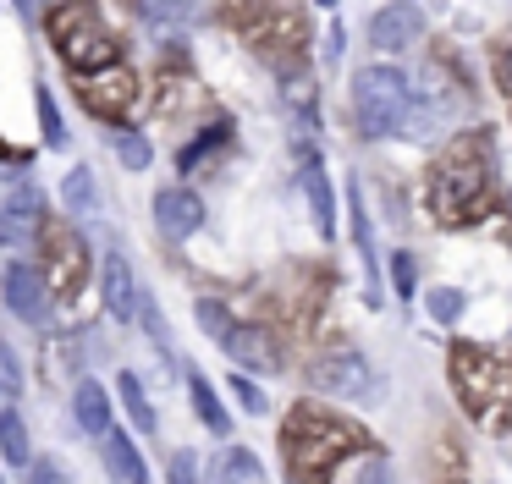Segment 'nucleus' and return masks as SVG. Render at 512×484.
<instances>
[{"label": "nucleus", "mask_w": 512, "mask_h": 484, "mask_svg": "<svg viewBox=\"0 0 512 484\" xmlns=\"http://www.w3.org/2000/svg\"><path fill=\"white\" fill-rule=\"evenodd\" d=\"M430 209L441 226H468L490 209V143L485 132H463L430 171Z\"/></svg>", "instance_id": "obj_1"}, {"label": "nucleus", "mask_w": 512, "mask_h": 484, "mask_svg": "<svg viewBox=\"0 0 512 484\" xmlns=\"http://www.w3.org/2000/svg\"><path fill=\"white\" fill-rule=\"evenodd\" d=\"M364 440H369V435H364L358 424H347V418H331V413H320V407H298V413L287 418V429H281L287 468L298 473L303 484H325L336 462L353 457Z\"/></svg>", "instance_id": "obj_2"}, {"label": "nucleus", "mask_w": 512, "mask_h": 484, "mask_svg": "<svg viewBox=\"0 0 512 484\" xmlns=\"http://www.w3.org/2000/svg\"><path fill=\"white\" fill-rule=\"evenodd\" d=\"M45 33H50V44H56V55L78 77L122 61V39L111 33V22L100 17L94 0H61V6L45 17Z\"/></svg>", "instance_id": "obj_3"}, {"label": "nucleus", "mask_w": 512, "mask_h": 484, "mask_svg": "<svg viewBox=\"0 0 512 484\" xmlns=\"http://www.w3.org/2000/svg\"><path fill=\"white\" fill-rule=\"evenodd\" d=\"M226 22L243 33V44L265 66H276V72H298L303 66L309 33H303V22L292 17L287 6H276V0H232V6H226Z\"/></svg>", "instance_id": "obj_4"}, {"label": "nucleus", "mask_w": 512, "mask_h": 484, "mask_svg": "<svg viewBox=\"0 0 512 484\" xmlns=\"http://www.w3.org/2000/svg\"><path fill=\"white\" fill-rule=\"evenodd\" d=\"M353 110H358V132L364 138H397L413 116V83L397 66H364L353 77Z\"/></svg>", "instance_id": "obj_5"}, {"label": "nucleus", "mask_w": 512, "mask_h": 484, "mask_svg": "<svg viewBox=\"0 0 512 484\" xmlns=\"http://www.w3.org/2000/svg\"><path fill=\"white\" fill-rule=\"evenodd\" d=\"M452 385H457V402H463V413L474 424H496V413L512 396V369L496 352L474 347V341H457L452 347Z\"/></svg>", "instance_id": "obj_6"}, {"label": "nucleus", "mask_w": 512, "mask_h": 484, "mask_svg": "<svg viewBox=\"0 0 512 484\" xmlns=\"http://www.w3.org/2000/svg\"><path fill=\"white\" fill-rule=\"evenodd\" d=\"M39 275L56 297H78L83 292V275H89V248H83L78 226L56 220V226L39 231Z\"/></svg>", "instance_id": "obj_7"}, {"label": "nucleus", "mask_w": 512, "mask_h": 484, "mask_svg": "<svg viewBox=\"0 0 512 484\" xmlns=\"http://www.w3.org/2000/svg\"><path fill=\"white\" fill-rule=\"evenodd\" d=\"M78 99H83V110L100 116V121H127L133 105H138V72L127 61L100 66V72H83L78 77Z\"/></svg>", "instance_id": "obj_8"}, {"label": "nucleus", "mask_w": 512, "mask_h": 484, "mask_svg": "<svg viewBox=\"0 0 512 484\" xmlns=\"http://www.w3.org/2000/svg\"><path fill=\"white\" fill-rule=\"evenodd\" d=\"M309 385L320 396H336V402H364L369 396V363L364 352L353 347H325L309 358Z\"/></svg>", "instance_id": "obj_9"}, {"label": "nucleus", "mask_w": 512, "mask_h": 484, "mask_svg": "<svg viewBox=\"0 0 512 484\" xmlns=\"http://www.w3.org/2000/svg\"><path fill=\"white\" fill-rule=\"evenodd\" d=\"M45 231V193L34 182H17L12 198L0 204V248H17V242H34Z\"/></svg>", "instance_id": "obj_10"}, {"label": "nucleus", "mask_w": 512, "mask_h": 484, "mask_svg": "<svg viewBox=\"0 0 512 484\" xmlns=\"http://www.w3.org/2000/svg\"><path fill=\"white\" fill-rule=\"evenodd\" d=\"M0 292H6V308H12L23 325H50V286L34 264H6Z\"/></svg>", "instance_id": "obj_11"}, {"label": "nucleus", "mask_w": 512, "mask_h": 484, "mask_svg": "<svg viewBox=\"0 0 512 484\" xmlns=\"http://www.w3.org/2000/svg\"><path fill=\"white\" fill-rule=\"evenodd\" d=\"M424 39V11L419 0H386V6L369 17V44L375 50H408Z\"/></svg>", "instance_id": "obj_12"}, {"label": "nucleus", "mask_w": 512, "mask_h": 484, "mask_svg": "<svg viewBox=\"0 0 512 484\" xmlns=\"http://www.w3.org/2000/svg\"><path fill=\"white\" fill-rule=\"evenodd\" d=\"M221 347H226V358H232L237 369H259V374L287 369V352H281V341L270 336L265 325H232V336H226Z\"/></svg>", "instance_id": "obj_13"}, {"label": "nucleus", "mask_w": 512, "mask_h": 484, "mask_svg": "<svg viewBox=\"0 0 512 484\" xmlns=\"http://www.w3.org/2000/svg\"><path fill=\"white\" fill-rule=\"evenodd\" d=\"M100 292H105V314H111V319H138L144 292H138L133 264H127L122 248H105V259H100Z\"/></svg>", "instance_id": "obj_14"}, {"label": "nucleus", "mask_w": 512, "mask_h": 484, "mask_svg": "<svg viewBox=\"0 0 512 484\" xmlns=\"http://www.w3.org/2000/svg\"><path fill=\"white\" fill-rule=\"evenodd\" d=\"M155 226H160V237L188 242L193 231L204 226V204H199V193H188V187H160V193H155Z\"/></svg>", "instance_id": "obj_15"}, {"label": "nucleus", "mask_w": 512, "mask_h": 484, "mask_svg": "<svg viewBox=\"0 0 512 484\" xmlns=\"http://www.w3.org/2000/svg\"><path fill=\"white\" fill-rule=\"evenodd\" d=\"M298 154H303V193H309L314 226H320V237H336V193H331V176H325L320 160H314L309 138H298Z\"/></svg>", "instance_id": "obj_16"}, {"label": "nucleus", "mask_w": 512, "mask_h": 484, "mask_svg": "<svg viewBox=\"0 0 512 484\" xmlns=\"http://www.w3.org/2000/svg\"><path fill=\"white\" fill-rule=\"evenodd\" d=\"M72 418H78L83 435L105 440L111 435V391H105L100 380H78V391H72Z\"/></svg>", "instance_id": "obj_17"}, {"label": "nucleus", "mask_w": 512, "mask_h": 484, "mask_svg": "<svg viewBox=\"0 0 512 484\" xmlns=\"http://www.w3.org/2000/svg\"><path fill=\"white\" fill-rule=\"evenodd\" d=\"M100 451H105V468H111L116 484H149L144 451H138V440L127 435V429H111V435L100 440Z\"/></svg>", "instance_id": "obj_18"}, {"label": "nucleus", "mask_w": 512, "mask_h": 484, "mask_svg": "<svg viewBox=\"0 0 512 484\" xmlns=\"http://www.w3.org/2000/svg\"><path fill=\"white\" fill-rule=\"evenodd\" d=\"M325 484H397V473H391V462L380 457V451H369V446H358L353 457H342L331 468V479Z\"/></svg>", "instance_id": "obj_19"}, {"label": "nucleus", "mask_w": 512, "mask_h": 484, "mask_svg": "<svg viewBox=\"0 0 512 484\" xmlns=\"http://www.w3.org/2000/svg\"><path fill=\"white\" fill-rule=\"evenodd\" d=\"M188 396H193V413L204 418V429H210V435H226V429H232V413H226V402L215 396V385L204 380L199 369H188Z\"/></svg>", "instance_id": "obj_20"}, {"label": "nucleus", "mask_w": 512, "mask_h": 484, "mask_svg": "<svg viewBox=\"0 0 512 484\" xmlns=\"http://www.w3.org/2000/svg\"><path fill=\"white\" fill-rule=\"evenodd\" d=\"M61 204L72 209V220H94L100 215V193H94V171L89 165H72L67 182H61Z\"/></svg>", "instance_id": "obj_21"}, {"label": "nucleus", "mask_w": 512, "mask_h": 484, "mask_svg": "<svg viewBox=\"0 0 512 484\" xmlns=\"http://www.w3.org/2000/svg\"><path fill=\"white\" fill-rule=\"evenodd\" d=\"M215 479H221V484H259V479H265V468H259V457L248 446H226L221 462H215Z\"/></svg>", "instance_id": "obj_22"}, {"label": "nucleus", "mask_w": 512, "mask_h": 484, "mask_svg": "<svg viewBox=\"0 0 512 484\" xmlns=\"http://www.w3.org/2000/svg\"><path fill=\"white\" fill-rule=\"evenodd\" d=\"M0 457L17 462V468L34 462V451H28V424L17 418V407H0Z\"/></svg>", "instance_id": "obj_23"}, {"label": "nucleus", "mask_w": 512, "mask_h": 484, "mask_svg": "<svg viewBox=\"0 0 512 484\" xmlns=\"http://www.w3.org/2000/svg\"><path fill=\"white\" fill-rule=\"evenodd\" d=\"M116 391H122V407L133 413V424L144 429V435H155V407H149V396H144V380H138L133 369H122V380H116Z\"/></svg>", "instance_id": "obj_24"}, {"label": "nucleus", "mask_w": 512, "mask_h": 484, "mask_svg": "<svg viewBox=\"0 0 512 484\" xmlns=\"http://www.w3.org/2000/svg\"><path fill=\"white\" fill-rule=\"evenodd\" d=\"M23 363H17V352L0 341V407H17L23 402Z\"/></svg>", "instance_id": "obj_25"}, {"label": "nucleus", "mask_w": 512, "mask_h": 484, "mask_svg": "<svg viewBox=\"0 0 512 484\" xmlns=\"http://www.w3.org/2000/svg\"><path fill=\"white\" fill-rule=\"evenodd\" d=\"M424 303H430L435 325H457V319H463V308H468V297L457 292V286H430V297H424Z\"/></svg>", "instance_id": "obj_26"}, {"label": "nucleus", "mask_w": 512, "mask_h": 484, "mask_svg": "<svg viewBox=\"0 0 512 484\" xmlns=\"http://www.w3.org/2000/svg\"><path fill=\"white\" fill-rule=\"evenodd\" d=\"M116 160H122L127 171H149V160H155V143H149L144 132H116Z\"/></svg>", "instance_id": "obj_27"}, {"label": "nucleus", "mask_w": 512, "mask_h": 484, "mask_svg": "<svg viewBox=\"0 0 512 484\" xmlns=\"http://www.w3.org/2000/svg\"><path fill=\"white\" fill-rule=\"evenodd\" d=\"M34 105H39V127H45V143L50 149H67V121H61L56 99H50V88H34Z\"/></svg>", "instance_id": "obj_28"}, {"label": "nucleus", "mask_w": 512, "mask_h": 484, "mask_svg": "<svg viewBox=\"0 0 512 484\" xmlns=\"http://www.w3.org/2000/svg\"><path fill=\"white\" fill-rule=\"evenodd\" d=\"M386 264H391V292H397V297H413V286H419V259L402 248V253H391Z\"/></svg>", "instance_id": "obj_29"}, {"label": "nucleus", "mask_w": 512, "mask_h": 484, "mask_svg": "<svg viewBox=\"0 0 512 484\" xmlns=\"http://www.w3.org/2000/svg\"><path fill=\"white\" fill-rule=\"evenodd\" d=\"M232 396H237V407H243L248 418H265V413H270V396L259 391L248 374H232Z\"/></svg>", "instance_id": "obj_30"}, {"label": "nucleus", "mask_w": 512, "mask_h": 484, "mask_svg": "<svg viewBox=\"0 0 512 484\" xmlns=\"http://www.w3.org/2000/svg\"><path fill=\"white\" fill-rule=\"evenodd\" d=\"M199 325H204V336L226 341V336H232V314H226V303H215V297H199Z\"/></svg>", "instance_id": "obj_31"}, {"label": "nucleus", "mask_w": 512, "mask_h": 484, "mask_svg": "<svg viewBox=\"0 0 512 484\" xmlns=\"http://www.w3.org/2000/svg\"><path fill=\"white\" fill-rule=\"evenodd\" d=\"M138 319H144L149 341L160 347V358H171V330H166V319H160V308H155V297H149V292H144V303H138Z\"/></svg>", "instance_id": "obj_32"}, {"label": "nucleus", "mask_w": 512, "mask_h": 484, "mask_svg": "<svg viewBox=\"0 0 512 484\" xmlns=\"http://www.w3.org/2000/svg\"><path fill=\"white\" fill-rule=\"evenodd\" d=\"M28 484H72V479H67V468H61L56 457H34L28 462Z\"/></svg>", "instance_id": "obj_33"}, {"label": "nucleus", "mask_w": 512, "mask_h": 484, "mask_svg": "<svg viewBox=\"0 0 512 484\" xmlns=\"http://www.w3.org/2000/svg\"><path fill=\"white\" fill-rule=\"evenodd\" d=\"M166 473H171V484H199V457L193 451H171Z\"/></svg>", "instance_id": "obj_34"}, {"label": "nucleus", "mask_w": 512, "mask_h": 484, "mask_svg": "<svg viewBox=\"0 0 512 484\" xmlns=\"http://www.w3.org/2000/svg\"><path fill=\"white\" fill-rule=\"evenodd\" d=\"M138 11H144L149 22H171V17L188 11V0H138Z\"/></svg>", "instance_id": "obj_35"}, {"label": "nucleus", "mask_w": 512, "mask_h": 484, "mask_svg": "<svg viewBox=\"0 0 512 484\" xmlns=\"http://www.w3.org/2000/svg\"><path fill=\"white\" fill-rule=\"evenodd\" d=\"M496 77H501V88H507V99H512V44L501 50V61H496Z\"/></svg>", "instance_id": "obj_36"}, {"label": "nucleus", "mask_w": 512, "mask_h": 484, "mask_svg": "<svg viewBox=\"0 0 512 484\" xmlns=\"http://www.w3.org/2000/svg\"><path fill=\"white\" fill-rule=\"evenodd\" d=\"M342 55V28H331V39H325V61H336Z\"/></svg>", "instance_id": "obj_37"}, {"label": "nucleus", "mask_w": 512, "mask_h": 484, "mask_svg": "<svg viewBox=\"0 0 512 484\" xmlns=\"http://www.w3.org/2000/svg\"><path fill=\"white\" fill-rule=\"evenodd\" d=\"M320 6H336V0H320Z\"/></svg>", "instance_id": "obj_38"}, {"label": "nucleus", "mask_w": 512, "mask_h": 484, "mask_svg": "<svg viewBox=\"0 0 512 484\" xmlns=\"http://www.w3.org/2000/svg\"><path fill=\"white\" fill-rule=\"evenodd\" d=\"M0 484H6V479H0Z\"/></svg>", "instance_id": "obj_39"}]
</instances>
